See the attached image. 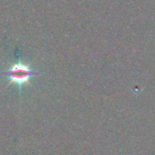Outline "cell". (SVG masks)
Here are the masks:
<instances>
[{
    "mask_svg": "<svg viewBox=\"0 0 155 155\" xmlns=\"http://www.w3.org/2000/svg\"><path fill=\"white\" fill-rule=\"evenodd\" d=\"M5 74L9 78L11 83H16L21 86L23 84L29 83L31 77L36 74L27 65L18 63L14 64Z\"/></svg>",
    "mask_w": 155,
    "mask_h": 155,
    "instance_id": "obj_1",
    "label": "cell"
}]
</instances>
